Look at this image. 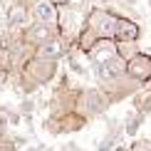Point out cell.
Wrapping results in <instances>:
<instances>
[{"instance_id": "6da1fadb", "label": "cell", "mask_w": 151, "mask_h": 151, "mask_svg": "<svg viewBox=\"0 0 151 151\" xmlns=\"http://www.w3.org/2000/svg\"><path fill=\"white\" fill-rule=\"evenodd\" d=\"M116 22H119V17H114L106 10H94L89 15V30L97 32L99 37H111L116 32Z\"/></svg>"}, {"instance_id": "7a4b0ae2", "label": "cell", "mask_w": 151, "mask_h": 151, "mask_svg": "<svg viewBox=\"0 0 151 151\" xmlns=\"http://www.w3.org/2000/svg\"><path fill=\"white\" fill-rule=\"evenodd\" d=\"M32 17L37 22H57V5L52 0H35L32 3Z\"/></svg>"}, {"instance_id": "3957f363", "label": "cell", "mask_w": 151, "mask_h": 151, "mask_svg": "<svg viewBox=\"0 0 151 151\" xmlns=\"http://www.w3.org/2000/svg\"><path fill=\"white\" fill-rule=\"evenodd\" d=\"M89 57L94 60V65H104V62L114 60V57H116V47H114V42H109L106 37H104V40H99L97 45L89 50Z\"/></svg>"}, {"instance_id": "277c9868", "label": "cell", "mask_w": 151, "mask_h": 151, "mask_svg": "<svg viewBox=\"0 0 151 151\" xmlns=\"http://www.w3.org/2000/svg\"><path fill=\"white\" fill-rule=\"evenodd\" d=\"M127 70L134 74V77H139V79L151 77V57H146V55H136V57L127 65Z\"/></svg>"}, {"instance_id": "5b68a950", "label": "cell", "mask_w": 151, "mask_h": 151, "mask_svg": "<svg viewBox=\"0 0 151 151\" xmlns=\"http://www.w3.org/2000/svg\"><path fill=\"white\" fill-rule=\"evenodd\" d=\"M114 37H116V40H122V42H134L136 37H139V25L122 17V20L116 22V32H114Z\"/></svg>"}, {"instance_id": "8992f818", "label": "cell", "mask_w": 151, "mask_h": 151, "mask_svg": "<svg viewBox=\"0 0 151 151\" xmlns=\"http://www.w3.org/2000/svg\"><path fill=\"white\" fill-rule=\"evenodd\" d=\"M124 70H127V65H124V60H119V57L104 62V65H97V74H99L102 79H114V77H119Z\"/></svg>"}, {"instance_id": "52a82bcc", "label": "cell", "mask_w": 151, "mask_h": 151, "mask_svg": "<svg viewBox=\"0 0 151 151\" xmlns=\"http://www.w3.org/2000/svg\"><path fill=\"white\" fill-rule=\"evenodd\" d=\"M62 52H65L62 40H47V42H42V47H40V55H42V57H60Z\"/></svg>"}, {"instance_id": "ba28073f", "label": "cell", "mask_w": 151, "mask_h": 151, "mask_svg": "<svg viewBox=\"0 0 151 151\" xmlns=\"http://www.w3.org/2000/svg\"><path fill=\"white\" fill-rule=\"evenodd\" d=\"M30 35H32V40H37V42H47L52 32H50L47 22H40V25H35V27L30 30Z\"/></svg>"}, {"instance_id": "9c48e42d", "label": "cell", "mask_w": 151, "mask_h": 151, "mask_svg": "<svg viewBox=\"0 0 151 151\" xmlns=\"http://www.w3.org/2000/svg\"><path fill=\"white\" fill-rule=\"evenodd\" d=\"M25 17H27V12H25V8H20V5H15V8L10 10V25H22Z\"/></svg>"}, {"instance_id": "30bf717a", "label": "cell", "mask_w": 151, "mask_h": 151, "mask_svg": "<svg viewBox=\"0 0 151 151\" xmlns=\"http://www.w3.org/2000/svg\"><path fill=\"white\" fill-rule=\"evenodd\" d=\"M52 3H55V5H67L70 0H52Z\"/></svg>"}, {"instance_id": "8fae6325", "label": "cell", "mask_w": 151, "mask_h": 151, "mask_svg": "<svg viewBox=\"0 0 151 151\" xmlns=\"http://www.w3.org/2000/svg\"><path fill=\"white\" fill-rule=\"evenodd\" d=\"M116 151H124V149H116Z\"/></svg>"}]
</instances>
